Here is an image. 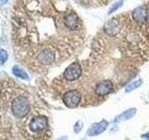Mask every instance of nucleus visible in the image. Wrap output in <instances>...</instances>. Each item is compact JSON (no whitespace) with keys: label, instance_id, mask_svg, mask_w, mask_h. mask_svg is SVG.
I'll return each instance as SVG.
<instances>
[{"label":"nucleus","instance_id":"obj_7","mask_svg":"<svg viewBox=\"0 0 149 140\" xmlns=\"http://www.w3.org/2000/svg\"><path fill=\"white\" fill-rule=\"evenodd\" d=\"M82 75V68L81 65L78 63H73L64 70L63 77L68 81H74L77 78H80Z\"/></svg>","mask_w":149,"mask_h":140},{"label":"nucleus","instance_id":"obj_4","mask_svg":"<svg viewBox=\"0 0 149 140\" xmlns=\"http://www.w3.org/2000/svg\"><path fill=\"white\" fill-rule=\"evenodd\" d=\"M126 15L116 16L110 19L107 21L104 25V33L109 36H118L119 33L122 31V29L125 27L126 23Z\"/></svg>","mask_w":149,"mask_h":140},{"label":"nucleus","instance_id":"obj_1","mask_svg":"<svg viewBox=\"0 0 149 140\" xmlns=\"http://www.w3.org/2000/svg\"><path fill=\"white\" fill-rule=\"evenodd\" d=\"M111 0H17L13 8L14 37L22 43L37 35L42 28L53 29L59 36L81 39L82 19L74 6L100 8Z\"/></svg>","mask_w":149,"mask_h":140},{"label":"nucleus","instance_id":"obj_2","mask_svg":"<svg viewBox=\"0 0 149 140\" xmlns=\"http://www.w3.org/2000/svg\"><path fill=\"white\" fill-rule=\"evenodd\" d=\"M27 131L33 136H44L49 132V120L44 115L32 117L27 121Z\"/></svg>","mask_w":149,"mask_h":140},{"label":"nucleus","instance_id":"obj_10","mask_svg":"<svg viewBox=\"0 0 149 140\" xmlns=\"http://www.w3.org/2000/svg\"><path fill=\"white\" fill-rule=\"evenodd\" d=\"M136 113V109L135 108H132V109H129V110H126L124 111L122 114H120L119 116H118L116 118L115 121L116 123H119V121H123V120H127L132 119V117L135 115Z\"/></svg>","mask_w":149,"mask_h":140},{"label":"nucleus","instance_id":"obj_11","mask_svg":"<svg viewBox=\"0 0 149 140\" xmlns=\"http://www.w3.org/2000/svg\"><path fill=\"white\" fill-rule=\"evenodd\" d=\"M12 72L16 77L20 78L22 79H29V76H28V74L22 68H21L20 66H18V65H15V66L12 67Z\"/></svg>","mask_w":149,"mask_h":140},{"label":"nucleus","instance_id":"obj_14","mask_svg":"<svg viewBox=\"0 0 149 140\" xmlns=\"http://www.w3.org/2000/svg\"><path fill=\"white\" fill-rule=\"evenodd\" d=\"M8 55L7 53V51L5 50H1V51H0V62H1L2 64H5V62L8 60Z\"/></svg>","mask_w":149,"mask_h":140},{"label":"nucleus","instance_id":"obj_6","mask_svg":"<svg viewBox=\"0 0 149 140\" xmlns=\"http://www.w3.org/2000/svg\"><path fill=\"white\" fill-rule=\"evenodd\" d=\"M63 101L64 105L74 108L79 105V103L81 101V93L77 90H70L66 92L63 96Z\"/></svg>","mask_w":149,"mask_h":140},{"label":"nucleus","instance_id":"obj_8","mask_svg":"<svg viewBox=\"0 0 149 140\" xmlns=\"http://www.w3.org/2000/svg\"><path fill=\"white\" fill-rule=\"evenodd\" d=\"M113 82L111 80H102L97 83L95 87V93L99 96L107 95L113 91Z\"/></svg>","mask_w":149,"mask_h":140},{"label":"nucleus","instance_id":"obj_15","mask_svg":"<svg viewBox=\"0 0 149 140\" xmlns=\"http://www.w3.org/2000/svg\"><path fill=\"white\" fill-rule=\"evenodd\" d=\"M80 124H82V123H81V121H77V123H76V125H74V131L76 133H79V131H80V129H81V127H82V126H81Z\"/></svg>","mask_w":149,"mask_h":140},{"label":"nucleus","instance_id":"obj_12","mask_svg":"<svg viewBox=\"0 0 149 140\" xmlns=\"http://www.w3.org/2000/svg\"><path fill=\"white\" fill-rule=\"evenodd\" d=\"M142 79H137V80H134L133 82H132L130 84V85H128V87L126 88V92H132L133 90H135V89H137L138 87H140L142 85Z\"/></svg>","mask_w":149,"mask_h":140},{"label":"nucleus","instance_id":"obj_3","mask_svg":"<svg viewBox=\"0 0 149 140\" xmlns=\"http://www.w3.org/2000/svg\"><path fill=\"white\" fill-rule=\"evenodd\" d=\"M30 102L25 96L20 95L12 101L11 112L15 118H24L30 112Z\"/></svg>","mask_w":149,"mask_h":140},{"label":"nucleus","instance_id":"obj_13","mask_svg":"<svg viewBox=\"0 0 149 140\" xmlns=\"http://www.w3.org/2000/svg\"><path fill=\"white\" fill-rule=\"evenodd\" d=\"M124 3V0H119V1H116L115 4L112 5V7L109 8V10H108V15H111L112 13H114L115 11H116L118 9L122 6Z\"/></svg>","mask_w":149,"mask_h":140},{"label":"nucleus","instance_id":"obj_17","mask_svg":"<svg viewBox=\"0 0 149 140\" xmlns=\"http://www.w3.org/2000/svg\"><path fill=\"white\" fill-rule=\"evenodd\" d=\"M7 2H8V0H0V4H1L2 6H3V5L6 4Z\"/></svg>","mask_w":149,"mask_h":140},{"label":"nucleus","instance_id":"obj_9","mask_svg":"<svg viewBox=\"0 0 149 140\" xmlns=\"http://www.w3.org/2000/svg\"><path fill=\"white\" fill-rule=\"evenodd\" d=\"M107 127H108V123L106 120H101L100 123H94L91 126V128L88 130V135L95 136V135L100 134L104 131H105Z\"/></svg>","mask_w":149,"mask_h":140},{"label":"nucleus","instance_id":"obj_16","mask_svg":"<svg viewBox=\"0 0 149 140\" xmlns=\"http://www.w3.org/2000/svg\"><path fill=\"white\" fill-rule=\"evenodd\" d=\"M142 137L143 139H146V140H149V133H146V134H143L142 135Z\"/></svg>","mask_w":149,"mask_h":140},{"label":"nucleus","instance_id":"obj_5","mask_svg":"<svg viewBox=\"0 0 149 140\" xmlns=\"http://www.w3.org/2000/svg\"><path fill=\"white\" fill-rule=\"evenodd\" d=\"M36 59L42 65H50L56 59L55 50L50 48H44L37 51Z\"/></svg>","mask_w":149,"mask_h":140},{"label":"nucleus","instance_id":"obj_18","mask_svg":"<svg viewBox=\"0 0 149 140\" xmlns=\"http://www.w3.org/2000/svg\"><path fill=\"white\" fill-rule=\"evenodd\" d=\"M66 139H67L66 137L63 136V137H61V138H59V139H57V140H66Z\"/></svg>","mask_w":149,"mask_h":140}]
</instances>
